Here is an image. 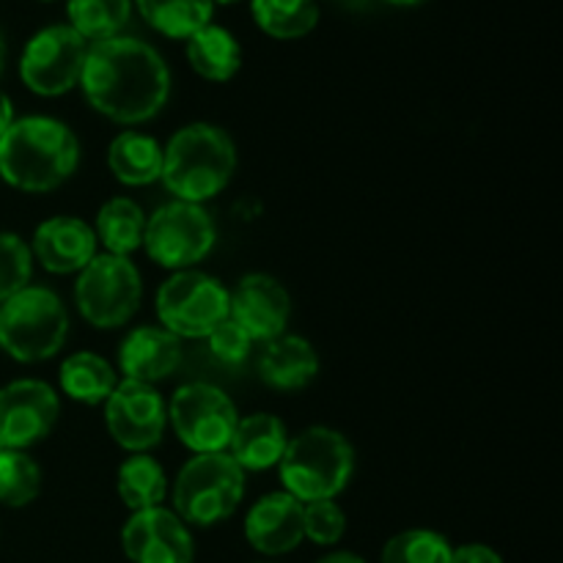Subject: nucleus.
<instances>
[{"label": "nucleus", "instance_id": "nucleus-1", "mask_svg": "<svg viewBox=\"0 0 563 563\" xmlns=\"http://www.w3.org/2000/svg\"><path fill=\"white\" fill-rule=\"evenodd\" d=\"M80 88L97 113L132 126L165 108L170 71L152 44L135 36H113L88 47Z\"/></svg>", "mask_w": 563, "mask_h": 563}, {"label": "nucleus", "instance_id": "nucleus-2", "mask_svg": "<svg viewBox=\"0 0 563 563\" xmlns=\"http://www.w3.org/2000/svg\"><path fill=\"white\" fill-rule=\"evenodd\" d=\"M80 143L75 132L49 115L11 121L0 135V176L22 192H49L77 168Z\"/></svg>", "mask_w": 563, "mask_h": 563}, {"label": "nucleus", "instance_id": "nucleus-3", "mask_svg": "<svg viewBox=\"0 0 563 563\" xmlns=\"http://www.w3.org/2000/svg\"><path fill=\"white\" fill-rule=\"evenodd\" d=\"M236 170V146L220 126L196 121L176 132L163 148L159 181L176 201L203 203L225 190Z\"/></svg>", "mask_w": 563, "mask_h": 563}, {"label": "nucleus", "instance_id": "nucleus-4", "mask_svg": "<svg viewBox=\"0 0 563 563\" xmlns=\"http://www.w3.org/2000/svg\"><path fill=\"white\" fill-rule=\"evenodd\" d=\"M278 471L286 493L300 504L335 500L355 473V449L335 429L308 427L289 440Z\"/></svg>", "mask_w": 563, "mask_h": 563}, {"label": "nucleus", "instance_id": "nucleus-5", "mask_svg": "<svg viewBox=\"0 0 563 563\" xmlns=\"http://www.w3.org/2000/svg\"><path fill=\"white\" fill-rule=\"evenodd\" d=\"M69 335V313L55 291L25 286L0 306V350L20 363L58 355Z\"/></svg>", "mask_w": 563, "mask_h": 563}, {"label": "nucleus", "instance_id": "nucleus-6", "mask_svg": "<svg viewBox=\"0 0 563 563\" xmlns=\"http://www.w3.org/2000/svg\"><path fill=\"white\" fill-rule=\"evenodd\" d=\"M245 495V471L231 454H196L174 482V515L185 526L209 528L229 520Z\"/></svg>", "mask_w": 563, "mask_h": 563}, {"label": "nucleus", "instance_id": "nucleus-7", "mask_svg": "<svg viewBox=\"0 0 563 563\" xmlns=\"http://www.w3.org/2000/svg\"><path fill=\"white\" fill-rule=\"evenodd\" d=\"M143 284L135 264L113 253H97L77 273L75 302L80 317L99 330L121 328L141 306Z\"/></svg>", "mask_w": 563, "mask_h": 563}, {"label": "nucleus", "instance_id": "nucleus-8", "mask_svg": "<svg viewBox=\"0 0 563 563\" xmlns=\"http://www.w3.org/2000/svg\"><path fill=\"white\" fill-rule=\"evenodd\" d=\"M159 328L176 339H207L229 317V291L198 269H179L157 291Z\"/></svg>", "mask_w": 563, "mask_h": 563}, {"label": "nucleus", "instance_id": "nucleus-9", "mask_svg": "<svg viewBox=\"0 0 563 563\" xmlns=\"http://www.w3.org/2000/svg\"><path fill=\"white\" fill-rule=\"evenodd\" d=\"M214 223L201 203L170 201L146 220L143 247L165 269H192L214 247Z\"/></svg>", "mask_w": 563, "mask_h": 563}, {"label": "nucleus", "instance_id": "nucleus-10", "mask_svg": "<svg viewBox=\"0 0 563 563\" xmlns=\"http://www.w3.org/2000/svg\"><path fill=\"white\" fill-rule=\"evenodd\" d=\"M168 418L181 445L196 454H220L229 449L240 421L234 401L209 383L181 385L170 399Z\"/></svg>", "mask_w": 563, "mask_h": 563}, {"label": "nucleus", "instance_id": "nucleus-11", "mask_svg": "<svg viewBox=\"0 0 563 563\" xmlns=\"http://www.w3.org/2000/svg\"><path fill=\"white\" fill-rule=\"evenodd\" d=\"M91 44L69 25L42 27L27 38L20 55V77L38 97H60L80 86L82 66Z\"/></svg>", "mask_w": 563, "mask_h": 563}, {"label": "nucleus", "instance_id": "nucleus-12", "mask_svg": "<svg viewBox=\"0 0 563 563\" xmlns=\"http://www.w3.org/2000/svg\"><path fill=\"white\" fill-rule=\"evenodd\" d=\"M104 423L121 449L132 454H146L163 440L168 410L154 385L121 379L104 401Z\"/></svg>", "mask_w": 563, "mask_h": 563}, {"label": "nucleus", "instance_id": "nucleus-13", "mask_svg": "<svg viewBox=\"0 0 563 563\" xmlns=\"http://www.w3.org/2000/svg\"><path fill=\"white\" fill-rule=\"evenodd\" d=\"M60 416L55 390L42 379H16L0 388V449L25 451L53 432Z\"/></svg>", "mask_w": 563, "mask_h": 563}, {"label": "nucleus", "instance_id": "nucleus-14", "mask_svg": "<svg viewBox=\"0 0 563 563\" xmlns=\"http://www.w3.org/2000/svg\"><path fill=\"white\" fill-rule=\"evenodd\" d=\"M121 548L132 563H192L196 559L190 528L163 506L132 511L121 531Z\"/></svg>", "mask_w": 563, "mask_h": 563}, {"label": "nucleus", "instance_id": "nucleus-15", "mask_svg": "<svg viewBox=\"0 0 563 563\" xmlns=\"http://www.w3.org/2000/svg\"><path fill=\"white\" fill-rule=\"evenodd\" d=\"M229 317L251 335L253 341H269L289 324V291L273 275L251 273L229 295Z\"/></svg>", "mask_w": 563, "mask_h": 563}, {"label": "nucleus", "instance_id": "nucleus-16", "mask_svg": "<svg viewBox=\"0 0 563 563\" xmlns=\"http://www.w3.org/2000/svg\"><path fill=\"white\" fill-rule=\"evenodd\" d=\"M245 539L256 553H291L306 539L302 504L289 493H269L258 498L245 517Z\"/></svg>", "mask_w": 563, "mask_h": 563}, {"label": "nucleus", "instance_id": "nucleus-17", "mask_svg": "<svg viewBox=\"0 0 563 563\" xmlns=\"http://www.w3.org/2000/svg\"><path fill=\"white\" fill-rule=\"evenodd\" d=\"M97 234L91 225L71 214L44 220L33 234L31 253L47 273L71 275L80 273L97 256Z\"/></svg>", "mask_w": 563, "mask_h": 563}, {"label": "nucleus", "instance_id": "nucleus-18", "mask_svg": "<svg viewBox=\"0 0 563 563\" xmlns=\"http://www.w3.org/2000/svg\"><path fill=\"white\" fill-rule=\"evenodd\" d=\"M181 363V339L165 328L143 324L126 333L119 346V368L124 379L154 385L170 377Z\"/></svg>", "mask_w": 563, "mask_h": 563}, {"label": "nucleus", "instance_id": "nucleus-19", "mask_svg": "<svg viewBox=\"0 0 563 563\" xmlns=\"http://www.w3.org/2000/svg\"><path fill=\"white\" fill-rule=\"evenodd\" d=\"M258 377L275 390H300L313 383L319 372V355L311 341L300 335L280 333L264 341L258 352Z\"/></svg>", "mask_w": 563, "mask_h": 563}, {"label": "nucleus", "instance_id": "nucleus-20", "mask_svg": "<svg viewBox=\"0 0 563 563\" xmlns=\"http://www.w3.org/2000/svg\"><path fill=\"white\" fill-rule=\"evenodd\" d=\"M289 445V434L280 418L269 412H256L236 421L234 434H231V460L242 471H269L284 460V451Z\"/></svg>", "mask_w": 563, "mask_h": 563}, {"label": "nucleus", "instance_id": "nucleus-21", "mask_svg": "<svg viewBox=\"0 0 563 563\" xmlns=\"http://www.w3.org/2000/svg\"><path fill=\"white\" fill-rule=\"evenodd\" d=\"M110 174L126 187L152 185L163 174V146L143 132H121L108 148Z\"/></svg>", "mask_w": 563, "mask_h": 563}, {"label": "nucleus", "instance_id": "nucleus-22", "mask_svg": "<svg viewBox=\"0 0 563 563\" xmlns=\"http://www.w3.org/2000/svg\"><path fill=\"white\" fill-rule=\"evenodd\" d=\"M187 60L192 69L212 82H225L240 71L242 66V47L231 31L223 25L209 22L198 33L187 38Z\"/></svg>", "mask_w": 563, "mask_h": 563}, {"label": "nucleus", "instance_id": "nucleus-23", "mask_svg": "<svg viewBox=\"0 0 563 563\" xmlns=\"http://www.w3.org/2000/svg\"><path fill=\"white\" fill-rule=\"evenodd\" d=\"M60 390L69 399L80 401V405H104L108 396L113 394L119 385V374L115 368L104 361L102 355L93 352H75L60 363Z\"/></svg>", "mask_w": 563, "mask_h": 563}, {"label": "nucleus", "instance_id": "nucleus-24", "mask_svg": "<svg viewBox=\"0 0 563 563\" xmlns=\"http://www.w3.org/2000/svg\"><path fill=\"white\" fill-rule=\"evenodd\" d=\"M143 231H146V214L132 198H110L102 203L93 223L97 242H102L104 251L113 256L130 258L137 247H143Z\"/></svg>", "mask_w": 563, "mask_h": 563}, {"label": "nucleus", "instance_id": "nucleus-25", "mask_svg": "<svg viewBox=\"0 0 563 563\" xmlns=\"http://www.w3.org/2000/svg\"><path fill=\"white\" fill-rule=\"evenodd\" d=\"M143 20L168 38H190L212 22V0H135Z\"/></svg>", "mask_w": 563, "mask_h": 563}, {"label": "nucleus", "instance_id": "nucleus-26", "mask_svg": "<svg viewBox=\"0 0 563 563\" xmlns=\"http://www.w3.org/2000/svg\"><path fill=\"white\" fill-rule=\"evenodd\" d=\"M66 25L80 33L88 44L108 42L121 36L132 16V0H69L66 3Z\"/></svg>", "mask_w": 563, "mask_h": 563}, {"label": "nucleus", "instance_id": "nucleus-27", "mask_svg": "<svg viewBox=\"0 0 563 563\" xmlns=\"http://www.w3.org/2000/svg\"><path fill=\"white\" fill-rule=\"evenodd\" d=\"M115 487H119V498L124 500L126 509L143 511L163 504L168 495V478L157 460L146 454H132L130 460L121 462Z\"/></svg>", "mask_w": 563, "mask_h": 563}, {"label": "nucleus", "instance_id": "nucleus-28", "mask_svg": "<svg viewBox=\"0 0 563 563\" xmlns=\"http://www.w3.org/2000/svg\"><path fill=\"white\" fill-rule=\"evenodd\" d=\"M251 14L256 25L273 38H302L317 27V0H251Z\"/></svg>", "mask_w": 563, "mask_h": 563}, {"label": "nucleus", "instance_id": "nucleus-29", "mask_svg": "<svg viewBox=\"0 0 563 563\" xmlns=\"http://www.w3.org/2000/svg\"><path fill=\"white\" fill-rule=\"evenodd\" d=\"M42 489V471L25 451L0 449V504L27 506Z\"/></svg>", "mask_w": 563, "mask_h": 563}, {"label": "nucleus", "instance_id": "nucleus-30", "mask_svg": "<svg viewBox=\"0 0 563 563\" xmlns=\"http://www.w3.org/2000/svg\"><path fill=\"white\" fill-rule=\"evenodd\" d=\"M454 548L449 539L427 528L401 531L383 548L379 563H451Z\"/></svg>", "mask_w": 563, "mask_h": 563}, {"label": "nucleus", "instance_id": "nucleus-31", "mask_svg": "<svg viewBox=\"0 0 563 563\" xmlns=\"http://www.w3.org/2000/svg\"><path fill=\"white\" fill-rule=\"evenodd\" d=\"M33 253L25 240L11 231H0V302L14 297L31 284Z\"/></svg>", "mask_w": 563, "mask_h": 563}, {"label": "nucleus", "instance_id": "nucleus-32", "mask_svg": "<svg viewBox=\"0 0 563 563\" xmlns=\"http://www.w3.org/2000/svg\"><path fill=\"white\" fill-rule=\"evenodd\" d=\"M346 531V515L335 500H313L302 504V533L313 544H339Z\"/></svg>", "mask_w": 563, "mask_h": 563}, {"label": "nucleus", "instance_id": "nucleus-33", "mask_svg": "<svg viewBox=\"0 0 563 563\" xmlns=\"http://www.w3.org/2000/svg\"><path fill=\"white\" fill-rule=\"evenodd\" d=\"M207 344L220 363H225V366H240V363H245L247 355H251L253 339L234 322V319L225 317L223 322L214 324L212 333L207 335Z\"/></svg>", "mask_w": 563, "mask_h": 563}, {"label": "nucleus", "instance_id": "nucleus-34", "mask_svg": "<svg viewBox=\"0 0 563 563\" xmlns=\"http://www.w3.org/2000/svg\"><path fill=\"white\" fill-rule=\"evenodd\" d=\"M451 563H504V559L487 544H462L451 553Z\"/></svg>", "mask_w": 563, "mask_h": 563}, {"label": "nucleus", "instance_id": "nucleus-35", "mask_svg": "<svg viewBox=\"0 0 563 563\" xmlns=\"http://www.w3.org/2000/svg\"><path fill=\"white\" fill-rule=\"evenodd\" d=\"M11 121H14V104H11V99L0 91V135L9 130Z\"/></svg>", "mask_w": 563, "mask_h": 563}, {"label": "nucleus", "instance_id": "nucleus-36", "mask_svg": "<svg viewBox=\"0 0 563 563\" xmlns=\"http://www.w3.org/2000/svg\"><path fill=\"white\" fill-rule=\"evenodd\" d=\"M317 563H366V561H363L361 555H355V553H330Z\"/></svg>", "mask_w": 563, "mask_h": 563}, {"label": "nucleus", "instance_id": "nucleus-37", "mask_svg": "<svg viewBox=\"0 0 563 563\" xmlns=\"http://www.w3.org/2000/svg\"><path fill=\"white\" fill-rule=\"evenodd\" d=\"M388 3H394V5H421V3H427V0H388Z\"/></svg>", "mask_w": 563, "mask_h": 563}, {"label": "nucleus", "instance_id": "nucleus-38", "mask_svg": "<svg viewBox=\"0 0 563 563\" xmlns=\"http://www.w3.org/2000/svg\"><path fill=\"white\" fill-rule=\"evenodd\" d=\"M3 69H5V42L3 36H0V75H3Z\"/></svg>", "mask_w": 563, "mask_h": 563}, {"label": "nucleus", "instance_id": "nucleus-39", "mask_svg": "<svg viewBox=\"0 0 563 563\" xmlns=\"http://www.w3.org/2000/svg\"><path fill=\"white\" fill-rule=\"evenodd\" d=\"M212 3H220V5H231V3H240V0H212Z\"/></svg>", "mask_w": 563, "mask_h": 563}, {"label": "nucleus", "instance_id": "nucleus-40", "mask_svg": "<svg viewBox=\"0 0 563 563\" xmlns=\"http://www.w3.org/2000/svg\"><path fill=\"white\" fill-rule=\"evenodd\" d=\"M42 3H53V0H42Z\"/></svg>", "mask_w": 563, "mask_h": 563}, {"label": "nucleus", "instance_id": "nucleus-41", "mask_svg": "<svg viewBox=\"0 0 563 563\" xmlns=\"http://www.w3.org/2000/svg\"><path fill=\"white\" fill-rule=\"evenodd\" d=\"M317 3H319V0H317Z\"/></svg>", "mask_w": 563, "mask_h": 563}]
</instances>
